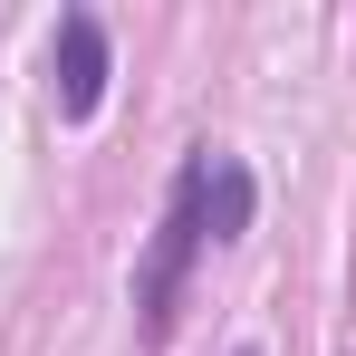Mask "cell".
I'll use <instances>...</instances> for the list:
<instances>
[{"mask_svg": "<svg viewBox=\"0 0 356 356\" xmlns=\"http://www.w3.org/2000/svg\"><path fill=\"white\" fill-rule=\"evenodd\" d=\"M202 193H212V154H193L174 174V193H164V222H154V241H145V260H135V308H145V337H164L174 327V298L183 280H193V260H202Z\"/></svg>", "mask_w": 356, "mask_h": 356, "instance_id": "1", "label": "cell"}, {"mask_svg": "<svg viewBox=\"0 0 356 356\" xmlns=\"http://www.w3.org/2000/svg\"><path fill=\"white\" fill-rule=\"evenodd\" d=\"M106 77H116L106 19H97V10H58V29H49V106H58V125L97 116V106H106Z\"/></svg>", "mask_w": 356, "mask_h": 356, "instance_id": "2", "label": "cell"}, {"mask_svg": "<svg viewBox=\"0 0 356 356\" xmlns=\"http://www.w3.org/2000/svg\"><path fill=\"white\" fill-rule=\"evenodd\" d=\"M202 232H212V241H241V232H250V164L212 154V193H202Z\"/></svg>", "mask_w": 356, "mask_h": 356, "instance_id": "3", "label": "cell"}, {"mask_svg": "<svg viewBox=\"0 0 356 356\" xmlns=\"http://www.w3.org/2000/svg\"><path fill=\"white\" fill-rule=\"evenodd\" d=\"M241 356H250V347H241Z\"/></svg>", "mask_w": 356, "mask_h": 356, "instance_id": "4", "label": "cell"}]
</instances>
